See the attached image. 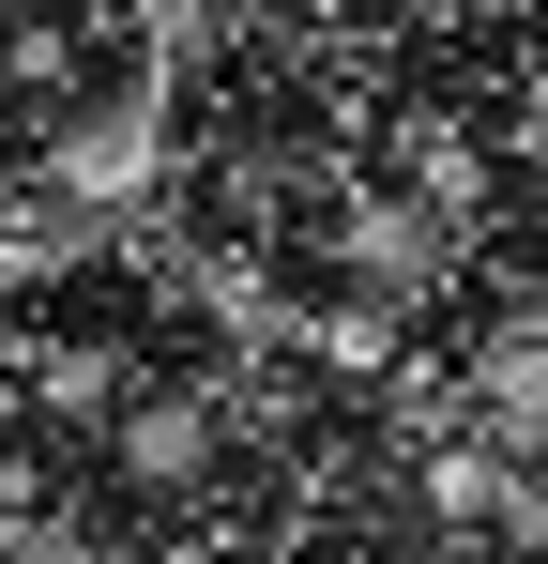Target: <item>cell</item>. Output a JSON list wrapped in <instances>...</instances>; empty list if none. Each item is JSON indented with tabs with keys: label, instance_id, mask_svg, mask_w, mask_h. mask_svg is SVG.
<instances>
[{
	"label": "cell",
	"instance_id": "4",
	"mask_svg": "<svg viewBox=\"0 0 548 564\" xmlns=\"http://www.w3.org/2000/svg\"><path fill=\"white\" fill-rule=\"evenodd\" d=\"M46 169H62V198H138V184H153V122H138V107H107V122H77Z\"/></svg>",
	"mask_w": 548,
	"mask_h": 564
},
{
	"label": "cell",
	"instance_id": "6",
	"mask_svg": "<svg viewBox=\"0 0 548 564\" xmlns=\"http://www.w3.org/2000/svg\"><path fill=\"white\" fill-rule=\"evenodd\" d=\"M46 412H77V427H107L122 397H107V351H46Z\"/></svg>",
	"mask_w": 548,
	"mask_h": 564
},
{
	"label": "cell",
	"instance_id": "1",
	"mask_svg": "<svg viewBox=\"0 0 548 564\" xmlns=\"http://www.w3.org/2000/svg\"><path fill=\"white\" fill-rule=\"evenodd\" d=\"M107 458H122V488H198V473L229 458V412L183 397V381H153V397L107 412Z\"/></svg>",
	"mask_w": 548,
	"mask_h": 564
},
{
	"label": "cell",
	"instance_id": "2",
	"mask_svg": "<svg viewBox=\"0 0 548 564\" xmlns=\"http://www.w3.org/2000/svg\"><path fill=\"white\" fill-rule=\"evenodd\" d=\"M472 397H487V443H503V458L534 473V519H548V305L487 336V367H472Z\"/></svg>",
	"mask_w": 548,
	"mask_h": 564
},
{
	"label": "cell",
	"instance_id": "5",
	"mask_svg": "<svg viewBox=\"0 0 548 564\" xmlns=\"http://www.w3.org/2000/svg\"><path fill=\"white\" fill-rule=\"evenodd\" d=\"M427 519H442V534L503 519V443H442V458H427Z\"/></svg>",
	"mask_w": 548,
	"mask_h": 564
},
{
	"label": "cell",
	"instance_id": "3",
	"mask_svg": "<svg viewBox=\"0 0 548 564\" xmlns=\"http://www.w3.org/2000/svg\"><path fill=\"white\" fill-rule=\"evenodd\" d=\"M351 275L365 290H427L442 275V198H351Z\"/></svg>",
	"mask_w": 548,
	"mask_h": 564
}]
</instances>
